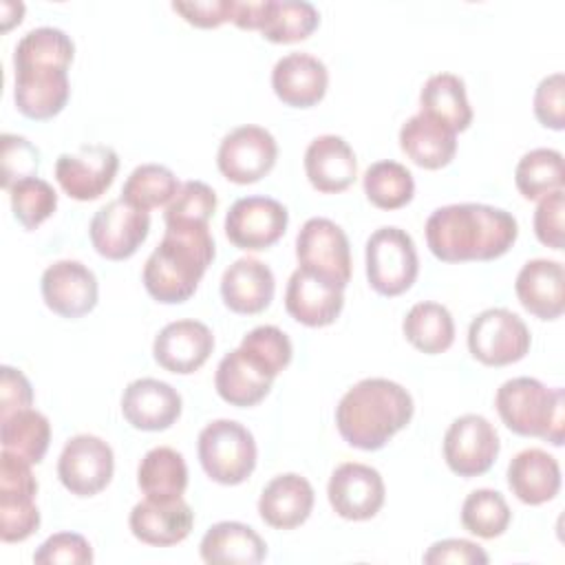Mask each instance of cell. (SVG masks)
I'll return each instance as SVG.
<instances>
[{
    "mask_svg": "<svg viewBox=\"0 0 565 565\" xmlns=\"http://www.w3.org/2000/svg\"><path fill=\"white\" fill-rule=\"evenodd\" d=\"M121 413L137 430H166L181 415V395L168 382L139 377L124 388Z\"/></svg>",
    "mask_w": 565,
    "mask_h": 565,
    "instance_id": "44dd1931",
    "label": "cell"
},
{
    "mask_svg": "<svg viewBox=\"0 0 565 565\" xmlns=\"http://www.w3.org/2000/svg\"><path fill=\"white\" fill-rule=\"evenodd\" d=\"M417 249L406 230L386 225L366 241V280L373 291L395 298L417 280Z\"/></svg>",
    "mask_w": 565,
    "mask_h": 565,
    "instance_id": "8992f818",
    "label": "cell"
},
{
    "mask_svg": "<svg viewBox=\"0 0 565 565\" xmlns=\"http://www.w3.org/2000/svg\"><path fill=\"white\" fill-rule=\"evenodd\" d=\"M563 154L554 148H534L525 152L514 170L516 190L527 201H539L563 190Z\"/></svg>",
    "mask_w": 565,
    "mask_h": 565,
    "instance_id": "8d00e7d4",
    "label": "cell"
},
{
    "mask_svg": "<svg viewBox=\"0 0 565 565\" xmlns=\"http://www.w3.org/2000/svg\"><path fill=\"white\" fill-rule=\"evenodd\" d=\"M274 377L267 375L241 347L221 358L214 375V388L223 402L236 408H249L263 402L271 391Z\"/></svg>",
    "mask_w": 565,
    "mask_h": 565,
    "instance_id": "f546056e",
    "label": "cell"
},
{
    "mask_svg": "<svg viewBox=\"0 0 565 565\" xmlns=\"http://www.w3.org/2000/svg\"><path fill=\"white\" fill-rule=\"evenodd\" d=\"M512 512L501 492L490 488L472 490L461 505V525L479 539H497L510 525Z\"/></svg>",
    "mask_w": 565,
    "mask_h": 565,
    "instance_id": "ab89813d",
    "label": "cell"
},
{
    "mask_svg": "<svg viewBox=\"0 0 565 565\" xmlns=\"http://www.w3.org/2000/svg\"><path fill=\"white\" fill-rule=\"evenodd\" d=\"M119 157L110 146L90 143L75 152H64L55 161V179L64 194L75 201L99 199L115 181Z\"/></svg>",
    "mask_w": 565,
    "mask_h": 565,
    "instance_id": "5bb4252c",
    "label": "cell"
},
{
    "mask_svg": "<svg viewBox=\"0 0 565 565\" xmlns=\"http://www.w3.org/2000/svg\"><path fill=\"white\" fill-rule=\"evenodd\" d=\"M172 11H177L188 24L199 29H216L225 22L234 20L236 0H194V2H172Z\"/></svg>",
    "mask_w": 565,
    "mask_h": 565,
    "instance_id": "681fc988",
    "label": "cell"
},
{
    "mask_svg": "<svg viewBox=\"0 0 565 565\" xmlns=\"http://www.w3.org/2000/svg\"><path fill=\"white\" fill-rule=\"evenodd\" d=\"M366 199L380 210H399L411 203L415 194V181L406 166L397 161H375L366 168L364 179Z\"/></svg>",
    "mask_w": 565,
    "mask_h": 565,
    "instance_id": "74e56055",
    "label": "cell"
},
{
    "mask_svg": "<svg viewBox=\"0 0 565 565\" xmlns=\"http://www.w3.org/2000/svg\"><path fill=\"white\" fill-rule=\"evenodd\" d=\"M115 472L113 448L97 435L71 437L57 459V477L75 497H95Z\"/></svg>",
    "mask_w": 565,
    "mask_h": 565,
    "instance_id": "7c38bea8",
    "label": "cell"
},
{
    "mask_svg": "<svg viewBox=\"0 0 565 565\" xmlns=\"http://www.w3.org/2000/svg\"><path fill=\"white\" fill-rule=\"evenodd\" d=\"M426 245L441 263L494 260L519 236L516 218L486 203H452L437 207L426 221Z\"/></svg>",
    "mask_w": 565,
    "mask_h": 565,
    "instance_id": "6da1fadb",
    "label": "cell"
},
{
    "mask_svg": "<svg viewBox=\"0 0 565 565\" xmlns=\"http://www.w3.org/2000/svg\"><path fill=\"white\" fill-rule=\"evenodd\" d=\"M0 161H2V188L9 190L13 183L26 177H35L40 166V150L20 135L4 132L0 137Z\"/></svg>",
    "mask_w": 565,
    "mask_h": 565,
    "instance_id": "f6af8a7d",
    "label": "cell"
},
{
    "mask_svg": "<svg viewBox=\"0 0 565 565\" xmlns=\"http://www.w3.org/2000/svg\"><path fill=\"white\" fill-rule=\"evenodd\" d=\"M402 152L424 170H439L455 159L457 132L441 121L417 113L399 128Z\"/></svg>",
    "mask_w": 565,
    "mask_h": 565,
    "instance_id": "f1b7e54d",
    "label": "cell"
},
{
    "mask_svg": "<svg viewBox=\"0 0 565 565\" xmlns=\"http://www.w3.org/2000/svg\"><path fill=\"white\" fill-rule=\"evenodd\" d=\"M508 486L525 505L547 503L561 490V466L550 452L525 448L516 452L508 466Z\"/></svg>",
    "mask_w": 565,
    "mask_h": 565,
    "instance_id": "83f0119b",
    "label": "cell"
},
{
    "mask_svg": "<svg viewBox=\"0 0 565 565\" xmlns=\"http://www.w3.org/2000/svg\"><path fill=\"white\" fill-rule=\"evenodd\" d=\"M494 406L514 435L563 446L565 397L561 386L547 388L534 377H512L497 388Z\"/></svg>",
    "mask_w": 565,
    "mask_h": 565,
    "instance_id": "277c9868",
    "label": "cell"
},
{
    "mask_svg": "<svg viewBox=\"0 0 565 565\" xmlns=\"http://www.w3.org/2000/svg\"><path fill=\"white\" fill-rule=\"evenodd\" d=\"M11 212L24 230L40 227L53 216L57 207V192L53 185L40 177H26L13 183L9 190Z\"/></svg>",
    "mask_w": 565,
    "mask_h": 565,
    "instance_id": "b9f144b4",
    "label": "cell"
},
{
    "mask_svg": "<svg viewBox=\"0 0 565 565\" xmlns=\"http://www.w3.org/2000/svg\"><path fill=\"white\" fill-rule=\"evenodd\" d=\"M33 404V388L26 375L13 366H0V419L31 408Z\"/></svg>",
    "mask_w": 565,
    "mask_h": 565,
    "instance_id": "f907efd6",
    "label": "cell"
},
{
    "mask_svg": "<svg viewBox=\"0 0 565 565\" xmlns=\"http://www.w3.org/2000/svg\"><path fill=\"white\" fill-rule=\"evenodd\" d=\"M276 280L271 269L252 256L234 260L221 278V298L234 313L254 316L269 307L274 300Z\"/></svg>",
    "mask_w": 565,
    "mask_h": 565,
    "instance_id": "484cf974",
    "label": "cell"
},
{
    "mask_svg": "<svg viewBox=\"0 0 565 565\" xmlns=\"http://www.w3.org/2000/svg\"><path fill=\"white\" fill-rule=\"evenodd\" d=\"M199 552L210 565H256L265 561L267 545L254 527L238 521H218L203 534Z\"/></svg>",
    "mask_w": 565,
    "mask_h": 565,
    "instance_id": "4dcf8cb0",
    "label": "cell"
},
{
    "mask_svg": "<svg viewBox=\"0 0 565 565\" xmlns=\"http://www.w3.org/2000/svg\"><path fill=\"white\" fill-rule=\"evenodd\" d=\"M563 212H565L563 190H556L539 199V205L534 210V234L545 247L563 249Z\"/></svg>",
    "mask_w": 565,
    "mask_h": 565,
    "instance_id": "c3c4849f",
    "label": "cell"
},
{
    "mask_svg": "<svg viewBox=\"0 0 565 565\" xmlns=\"http://www.w3.org/2000/svg\"><path fill=\"white\" fill-rule=\"evenodd\" d=\"M534 115L541 126L552 130L565 128V77L552 73L543 77L534 90Z\"/></svg>",
    "mask_w": 565,
    "mask_h": 565,
    "instance_id": "7dc6e473",
    "label": "cell"
},
{
    "mask_svg": "<svg viewBox=\"0 0 565 565\" xmlns=\"http://www.w3.org/2000/svg\"><path fill=\"white\" fill-rule=\"evenodd\" d=\"M150 216L121 199L99 207L88 225V236L95 252L108 260L130 258L148 238Z\"/></svg>",
    "mask_w": 565,
    "mask_h": 565,
    "instance_id": "9a60e30c",
    "label": "cell"
},
{
    "mask_svg": "<svg viewBox=\"0 0 565 565\" xmlns=\"http://www.w3.org/2000/svg\"><path fill=\"white\" fill-rule=\"evenodd\" d=\"M179 188V179L170 168L159 163H141L126 179L121 188V201L141 212H148L170 203Z\"/></svg>",
    "mask_w": 565,
    "mask_h": 565,
    "instance_id": "f35d334b",
    "label": "cell"
},
{
    "mask_svg": "<svg viewBox=\"0 0 565 565\" xmlns=\"http://www.w3.org/2000/svg\"><path fill=\"white\" fill-rule=\"evenodd\" d=\"M214 351V335L207 324L199 320H177L166 324L154 342V362L177 375H190L199 371Z\"/></svg>",
    "mask_w": 565,
    "mask_h": 565,
    "instance_id": "d6986e66",
    "label": "cell"
},
{
    "mask_svg": "<svg viewBox=\"0 0 565 565\" xmlns=\"http://www.w3.org/2000/svg\"><path fill=\"white\" fill-rule=\"evenodd\" d=\"M344 307V289L305 271L296 269L285 289L287 313L305 327H329Z\"/></svg>",
    "mask_w": 565,
    "mask_h": 565,
    "instance_id": "7402d4cb",
    "label": "cell"
},
{
    "mask_svg": "<svg viewBox=\"0 0 565 565\" xmlns=\"http://www.w3.org/2000/svg\"><path fill=\"white\" fill-rule=\"evenodd\" d=\"M38 481L31 463L0 452V539L4 543L26 541L40 527V510L35 505Z\"/></svg>",
    "mask_w": 565,
    "mask_h": 565,
    "instance_id": "52a82bcc",
    "label": "cell"
},
{
    "mask_svg": "<svg viewBox=\"0 0 565 565\" xmlns=\"http://www.w3.org/2000/svg\"><path fill=\"white\" fill-rule=\"evenodd\" d=\"M329 86V71L322 60L309 53H287L271 71L276 97L291 108H311L322 102Z\"/></svg>",
    "mask_w": 565,
    "mask_h": 565,
    "instance_id": "603a6c76",
    "label": "cell"
},
{
    "mask_svg": "<svg viewBox=\"0 0 565 565\" xmlns=\"http://www.w3.org/2000/svg\"><path fill=\"white\" fill-rule=\"evenodd\" d=\"M289 223L287 207L269 196H243L225 214L227 241L245 252H260L276 245Z\"/></svg>",
    "mask_w": 565,
    "mask_h": 565,
    "instance_id": "8fae6325",
    "label": "cell"
},
{
    "mask_svg": "<svg viewBox=\"0 0 565 565\" xmlns=\"http://www.w3.org/2000/svg\"><path fill=\"white\" fill-rule=\"evenodd\" d=\"M241 349L267 373L276 380L280 371H285L291 362L294 347L287 333L274 324H263L252 329L243 340Z\"/></svg>",
    "mask_w": 565,
    "mask_h": 565,
    "instance_id": "ee69618b",
    "label": "cell"
},
{
    "mask_svg": "<svg viewBox=\"0 0 565 565\" xmlns=\"http://www.w3.org/2000/svg\"><path fill=\"white\" fill-rule=\"evenodd\" d=\"M40 289L44 305L68 320L90 313L99 296L95 274L79 260H57L49 265L42 274Z\"/></svg>",
    "mask_w": 565,
    "mask_h": 565,
    "instance_id": "ac0fdd59",
    "label": "cell"
},
{
    "mask_svg": "<svg viewBox=\"0 0 565 565\" xmlns=\"http://www.w3.org/2000/svg\"><path fill=\"white\" fill-rule=\"evenodd\" d=\"M419 113L441 121L455 132L472 124V108L466 97V84L459 75L437 73L426 79L419 93Z\"/></svg>",
    "mask_w": 565,
    "mask_h": 565,
    "instance_id": "d6a6232c",
    "label": "cell"
},
{
    "mask_svg": "<svg viewBox=\"0 0 565 565\" xmlns=\"http://www.w3.org/2000/svg\"><path fill=\"white\" fill-rule=\"evenodd\" d=\"M278 146L269 130L260 126H238L227 132L216 152L221 174L238 185L256 183L276 166Z\"/></svg>",
    "mask_w": 565,
    "mask_h": 565,
    "instance_id": "30bf717a",
    "label": "cell"
},
{
    "mask_svg": "<svg viewBox=\"0 0 565 565\" xmlns=\"http://www.w3.org/2000/svg\"><path fill=\"white\" fill-rule=\"evenodd\" d=\"M530 344L527 324L503 307L481 311L468 327V351L486 366L514 364L527 355Z\"/></svg>",
    "mask_w": 565,
    "mask_h": 565,
    "instance_id": "ba28073f",
    "label": "cell"
},
{
    "mask_svg": "<svg viewBox=\"0 0 565 565\" xmlns=\"http://www.w3.org/2000/svg\"><path fill=\"white\" fill-rule=\"evenodd\" d=\"M75 55L73 40L55 26H38L24 33L13 49L15 64H51L68 68Z\"/></svg>",
    "mask_w": 565,
    "mask_h": 565,
    "instance_id": "60d3db41",
    "label": "cell"
},
{
    "mask_svg": "<svg viewBox=\"0 0 565 565\" xmlns=\"http://www.w3.org/2000/svg\"><path fill=\"white\" fill-rule=\"evenodd\" d=\"M305 172L313 190L338 194L353 185L358 177V159L342 137L320 135L305 150Z\"/></svg>",
    "mask_w": 565,
    "mask_h": 565,
    "instance_id": "d4e9b609",
    "label": "cell"
},
{
    "mask_svg": "<svg viewBox=\"0 0 565 565\" xmlns=\"http://www.w3.org/2000/svg\"><path fill=\"white\" fill-rule=\"evenodd\" d=\"M216 192L203 181L181 183L174 199L163 212L166 227L179 225H207L216 210Z\"/></svg>",
    "mask_w": 565,
    "mask_h": 565,
    "instance_id": "7bdbcfd3",
    "label": "cell"
},
{
    "mask_svg": "<svg viewBox=\"0 0 565 565\" xmlns=\"http://www.w3.org/2000/svg\"><path fill=\"white\" fill-rule=\"evenodd\" d=\"M13 71V102L24 117L44 121L64 110L71 97L68 68L51 64H15Z\"/></svg>",
    "mask_w": 565,
    "mask_h": 565,
    "instance_id": "e0dca14e",
    "label": "cell"
},
{
    "mask_svg": "<svg viewBox=\"0 0 565 565\" xmlns=\"http://www.w3.org/2000/svg\"><path fill=\"white\" fill-rule=\"evenodd\" d=\"M38 565H86L93 563L90 543L77 532H57L51 534L33 554Z\"/></svg>",
    "mask_w": 565,
    "mask_h": 565,
    "instance_id": "bcb514c9",
    "label": "cell"
},
{
    "mask_svg": "<svg viewBox=\"0 0 565 565\" xmlns=\"http://www.w3.org/2000/svg\"><path fill=\"white\" fill-rule=\"evenodd\" d=\"M320 24V13L305 0H260L258 33L274 44L307 40Z\"/></svg>",
    "mask_w": 565,
    "mask_h": 565,
    "instance_id": "1f68e13d",
    "label": "cell"
},
{
    "mask_svg": "<svg viewBox=\"0 0 565 565\" xmlns=\"http://www.w3.org/2000/svg\"><path fill=\"white\" fill-rule=\"evenodd\" d=\"M0 441L4 452L24 459L31 466L40 463L51 444V424L40 411L22 408L0 419Z\"/></svg>",
    "mask_w": 565,
    "mask_h": 565,
    "instance_id": "d590c367",
    "label": "cell"
},
{
    "mask_svg": "<svg viewBox=\"0 0 565 565\" xmlns=\"http://www.w3.org/2000/svg\"><path fill=\"white\" fill-rule=\"evenodd\" d=\"M137 486L150 499H177L188 488V466L181 452L157 446L143 455L137 468Z\"/></svg>",
    "mask_w": 565,
    "mask_h": 565,
    "instance_id": "836d02e7",
    "label": "cell"
},
{
    "mask_svg": "<svg viewBox=\"0 0 565 565\" xmlns=\"http://www.w3.org/2000/svg\"><path fill=\"white\" fill-rule=\"evenodd\" d=\"M135 539L154 547H170L188 539L194 525V512L183 497L139 501L128 516Z\"/></svg>",
    "mask_w": 565,
    "mask_h": 565,
    "instance_id": "ffe728a7",
    "label": "cell"
},
{
    "mask_svg": "<svg viewBox=\"0 0 565 565\" xmlns=\"http://www.w3.org/2000/svg\"><path fill=\"white\" fill-rule=\"evenodd\" d=\"M404 338L422 353L437 355L452 347L455 322L450 311L439 302H417L402 322Z\"/></svg>",
    "mask_w": 565,
    "mask_h": 565,
    "instance_id": "e575fe53",
    "label": "cell"
},
{
    "mask_svg": "<svg viewBox=\"0 0 565 565\" xmlns=\"http://www.w3.org/2000/svg\"><path fill=\"white\" fill-rule=\"evenodd\" d=\"M199 461L203 472L221 486H238L256 468L254 435L234 419H214L199 433Z\"/></svg>",
    "mask_w": 565,
    "mask_h": 565,
    "instance_id": "5b68a950",
    "label": "cell"
},
{
    "mask_svg": "<svg viewBox=\"0 0 565 565\" xmlns=\"http://www.w3.org/2000/svg\"><path fill=\"white\" fill-rule=\"evenodd\" d=\"M296 258L300 269L340 289H344L351 280L349 238L331 218L313 216L305 221L296 236Z\"/></svg>",
    "mask_w": 565,
    "mask_h": 565,
    "instance_id": "9c48e42d",
    "label": "cell"
},
{
    "mask_svg": "<svg viewBox=\"0 0 565 565\" xmlns=\"http://www.w3.org/2000/svg\"><path fill=\"white\" fill-rule=\"evenodd\" d=\"M313 499V488L305 477L285 472L263 488L258 514L274 530H294L309 519Z\"/></svg>",
    "mask_w": 565,
    "mask_h": 565,
    "instance_id": "4316f807",
    "label": "cell"
},
{
    "mask_svg": "<svg viewBox=\"0 0 565 565\" xmlns=\"http://www.w3.org/2000/svg\"><path fill=\"white\" fill-rule=\"evenodd\" d=\"M214 254V238L207 225L166 227L161 243L143 265L146 291L161 305L190 300Z\"/></svg>",
    "mask_w": 565,
    "mask_h": 565,
    "instance_id": "3957f363",
    "label": "cell"
},
{
    "mask_svg": "<svg viewBox=\"0 0 565 565\" xmlns=\"http://www.w3.org/2000/svg\"><path fill=\"white\" fill-rule=\"evenodd\" d=\"M327 497L338 516L347 521H366L382 510L386 488L375 468L347 461L331 472Z\"/></svg>",
    "mask_w": 565,
    "mask_h": 565,
    "instance_id": "2e32d148",
    "label": "cell"
},
{
    "mask_svg": "<svg viewBox=\"0 0 565 565\" xmlns=\"http://www.w3.org/2000/svg\"><path fill=\"white\" fill-rule=\"evenodd\" d=\"M499 435L483 415L457 417L444 435V459L459 477H479L492 468L499 457Z\"/></svg>",
    "mask_w": 565,
    "mask_h": 565,
    "instance_id": "4fadbf2b",
    "label": "cell"
},
{
    "mask_svg": "<svg viewBox=\"0 0 565 565\" xmlns=\"http://www.w3.org/2000/svg\"><path fill=\"white\" fill-rule=\"evenodd\" d=\"M411 393L386 377H366L351 386L335 406L340 437L360 450H380L413 419Z\"/></svg>",
    "mask_w": 565,
    "mask_h": 565,
    "instance_id": "7a4b0ae2",
    "label": "cell"
},
{
    "mask_svg": "<svg viewBox=\"0 0 565 565\" xmlns=\"http://www.w3.org/2000/svg\"><path fill=\"white\" fill-rule=\"evenodd\" d=\"M488 561H490L488 554L477 543L466 541V539L437 541L424 554L426 565H441V563H459V565L479 563V565H486Z\"/></svg>",
    "mask_w": 565,
    "mask_h": 565,
    "instance_id": "816d5d0a",
    "label": "cell"
},
{
    "mask_svg": "<svg viewBox=\"0 0 565 565\" xmlns=\"http://www.w3.org/2000/svg\"><path fill=\"white\" fill-rule=\"evenodd\" d=\"M514 291L527 313L539 320H556L565 309V269L558 260H527L516 274Z\"/></svg>",
    "mask_w": 565,
    "mask_h": 565,
    "instance_id": "cb8c5ba5",
    "label": "cell"
}]
</instances>
